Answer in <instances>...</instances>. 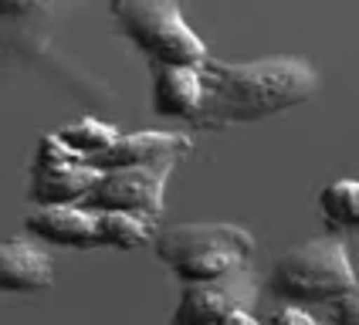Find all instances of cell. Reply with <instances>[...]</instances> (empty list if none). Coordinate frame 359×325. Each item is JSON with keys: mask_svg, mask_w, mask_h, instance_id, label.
<instances>
[{"mask_svg": "<svg viewBox=\"0 0 359 325\" xmlns=\"http://www.w3.org/2000/svg\"><path fill=\"white\" fill-rule=\"evenodd\" d=\"M200 68H203V105L190 125L207 132L271 119L278 112L316 99L322 88L316 64L292 55L258 61H220L210 55Z\"/></svg>", "mask_w": 359, "mask_h": 325, "instance_id": "cell-1", "label": "cell"}, {"mask_svg": "<svg viewBox=\"0 0 359 325\" xmlns=\"http://www.w3.org/2000/svg\"><path fill=\"white\" fill-rule=\"evenodd\" d=\"M153 251L183 284L241 275L255 258V237L238 223H170L153 237Z\"/></svg>", "mask_w": 359, "mask_h": 325, "instance_id": "cell-2", "label": "cell"}, {"mask_svg": "<svg viewBox=\"0 0 359 325\" xmlns=\"http://www.w3.org/2000/svg\"><path fill=\"white\" fill-rule=\"evenodd\" d=\"M356 271L342 237H312L285 251L268 278L275 298L299 305H329L332 298L356 288Z\"/></svg>", "mask_w": 359, "mask_h": 325, "instance_id": "cell-3", "label": "cell"}, {"mask_svg": "<svg viewBox=\"0 0 359 325\" xmlns=\"http://www.w3.org/2000/svg\"><path fill=\"white\" fill-rule=\"evenodd\" d=\"M109 14L146 61L203 64L210 58L207 44L183 14V0H109Z\"/></svg>", "mask_w": 359, "mask_h": 325, "instance_id": "cell-4", "label": "cell"}, {"mask_svg": "<svg viewBox=\"0 0 359 325\" xmlns=\"http://www.w3.org/2000/svg\"><path fill=\"white\" fill-rule=\"evenodd\" d=\"M180 160L183 156H166V160L142 162V166L102 170L99 180L92 183V190L81 197V203L92 210H136V214L163 217L166 183H170Z\"/></svg>", "mask_w": 359, "mask_h": 325, "instance_id": "cell-5", "label": "cell"}, {"mask_svg": "<svg viewBox=\"0 0 359 325\" xmlns=\"http://www.w3.org/2000/svg\"><path fill=\"white\" fill-rule=\"evenodd\" d=\"M102 170L85 162L75 149H68L58 139V132L41 136L34 162H31V180H27V197L31 203H81V197L92 190Z\"/></svg>", "mask_w": 359, "mask_h": 325, "instance_id": "cell-6", "label": "cell"}, {"mask_svg": "<svg viewBox=\"0 0 359 325\" xmlns=\"http://www.w3.org/2000/svg\"><path fill=\"white\" fill-rule=\"evenodd\" d=\"M227 278H214V282H194L183 284L180 291V305L173 312L177 325H200V322H244L255 325V312L248 308V291L241 284Z\"/></svg>", "mask_w": 359, "mask_h": 325, "instance_id": "cell-7", "label": "cell"}, {"mask_svg": "<svg viewBox=\"0 0 359 325\" xmlns=\"http://www.w3.org/2000/svg\"><path fill=\"white\" fill-rule=\"evenodd\" d=\"M153 71V112L166 119L194 122L203 105V68L187 61H149Z\"/></svg>", "mask_w": 359, "mask_h": 325, "instance_id": "cell-8", "label": "cell"}, {"mask_svg": "<svg viewBox=\"0 0 359 325\" xmlns=\"http://www.w3.org/2000/svg\"><path fill=\"white\" fill-rule=\"evenodd\" d=\"M55 284V261L38 237L0 241V295H34Z\"/></svg>", "mask_w": 359, "mask_h": 325, "instance_id": "cell-9", "label": "cell"}, {"mask_svg": "<svg viewBox=\"0 0 359 325\" xmlns=\"http://www.w3.org/2000/svg\"><path fill=\"white\" fill-rule=\"evenodd\" d=\"M24 227L41 244L99 247V241H95V210L85 207V203H41L24 221Z\"/></svg>", "mask_w": 359, "mask_h": 325, "instance_id": "cell-10", "label": "cell"}, {"mask_svg": "<svg viewBox=\"0 0 359 325\" xmlns=\"http://www.w3.org/2000/svg\"><path fill=\"white\" fill-rule=\"evenodd\" d=\"M58 0H0V58L41 55Z\"/></svg>", "mask_w": 359, "mask_h": 325, "instance_id": "cell-11", "label": "cell"}, {"mask_svg": "<svg viewBox=\"0 0 359 325\" xmlns=\"http://www.w3.org/2000/svg\"><path fill=\"white\" fill-rule=\"evenodd\" d=\"M194 149V139L183 132H160V129H142L129 132L112 142L109 149H102L85 162H92L95 170H116V166H142V162H156L166 156H187Z\"/></svg>", "mask_w": 359, "mask_h": 325, "instance_id": "cell-12", "label": "cell"}, {"mask_svg": "<svg viewBox=\"0 0 359 325\" xmlns=\"http://www.w3.org/2000/svg\"><path fill=\"white\" fill-rule=\"evenodd\" d=\"M160 230V217L136 214V210H95V241L99 247L136 251L142 244H153Z\"/></svg>", "mask_w": 359, "mask_h": 325, "instance_id": "cell-13", "label": "cell"}, {"mask_svg": "<svg viewBox=\"0 0 359 325\" xmlns=\"http://www.w3.org/2000/svg\"><path fill=\"white\" fill-rule=\"evenodd\" d=\"M58 139L65 142L68 149H75L79 156L88 160V156H95V153H102V149H109L112 142L119 139V129L109 125V122L95 119V116H85V119L58 129Z\"/></svg>", "mask_w": 359, "mask_h": 325, "instance_id": "cell-14", "label": "cell"}, {"mask_svg": "<svg viewBox=\"0 0 359 325\" xmlns=\"http://www.w3.org/2000/svg\"><path fill=\"white\" fill-rule=\"evenodd\" d=\"M322 217L336 227H359V180H332L319 197Z\"/></svg>", "mask_w": 359, "mask_h": 325, "instance_id": "cell-15", "label": "cell"}, {"mask_svg": "<svg viewBox=\"0 0 359 325\" xmlns=\"http://www.w3.org/2000/svg\"><path fill=\"white\" fill-rule=\"evenodd\" d=\"M325 319L329 322H342V325H359V284L325 305Z\"/></svg>", "mask_w": 359, "mask_h": 325, "instance_id": "cell-16", "label": "cell"}, {"mask_svg": "<svg viewBox=\"0 0 359 325\" xmlns=\"http://www.w3.org/2000/svg\"><path fill=\"white\" fill-rule=\"evenodd\" d=\"M268 322H299V325H316V315L309 312V305H299V302H288V308H278L268 315Z\"/></svg>", "mask_w": 359, "mask_h": 325, "instance_id": "cell-17", "label": "cell"}]
</instances>
